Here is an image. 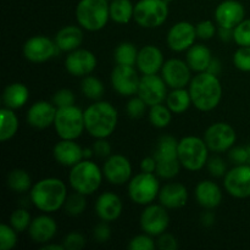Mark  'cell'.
<instances>
[{"label":"cell","mask_w":250,"mask_h":250,"mask_svg":"<svg viewBox=\"0 0 250 250\" xmlns=\"http://www.w3.org/2000/svg\"><path fill=\"white\" fill-rule=\"evenodd\" d=\"M29 198L32 204L39 211L51 214L63 208V204L67 199V188L65 183L59 178H43L32 186L29 190Z\"/></svg>","instance_id":"cell-1"},{"label":"cell","mask_w":250,"mask_h":250,"mask_svg":"<svg viewBox=\"0 0 250 250\" xmlns=\"http://www.w3.org/2000/svg\"><path fill=\"white\" fill-rule=\"evenodd\" d=\"M192 103L200 111H211L219 106L222 98V85L219 77L204 71L195 75L189 83Z\"/></svg>","instance_id":"cell-2"},{"label":"cell","mask_w":250,"mask_h":250,"mask_svg":"<svg viewBox=\"0 0 250 250\" xmlns=\"http://www.w3.org/2000/svg\"><path fill=\"white\" fill-rule=\"evenodd\" d=\"M117 121V110L109 102L98 100L84 110L85 131L97 139L111 136L116 128Z\"/></svg>","instance_id":"cell-3"},{"label":"cell","mask_w":250,"mask_h":250,"mask_svg":"<svg viewBox=\"0 0 250 250\" xmlns=\"http://www.w3.org/2000/svg\"><path fill=\"white\" fill-rule=\"evenodd\" d=\"M103 171L89 159H83L71 167L68 182L75 192L90 195L99 189L103 182Z\"/></svg>","instance_id":"cell-4"},{"label":"cell","mask_w":250,"mask_h":250,"mask_svg":"<svg viewBox=\"0 0 250 250\" xmlns=\"http://www.w3.org/2000/svg\"><path fill=\"white\" fill-rule=\"evenodd\" d=\"M109 0H80L76 6V20L82 28L98 32L110 20Z\"/></svg>","instance_id":"cell-5"},{"label":"cell","mask_w":250,"mask_h":250,"mask_svg":"<svg viewBox=\"0 0 250 250\" xmlns=\"http://www.w3.org/2000/svg\"><path fill=\"white\" fill-rule=\"evenodd\" d=\"M178 160L188 171H199L209 160V148L204 139L195 136H187L178 141Z\"/></svg>","instance_id":"cell-6"},{"label":"cell","mask_w":250,"mask_h":250,"mask_svg":"<svg viewBox=\"0 0 250 250\" xmlns=\"http://www.w3.org/2000/svg\"><path fill=\"white\" fill-rule=\"evenodd\" d=\"M53 126L61 139L76 141L82 136L83 131L85 129L84 111H82L76 105L60 107L56 111Z\"/></svg>","instance_id":"cell-7"},{"label":"cell","mask_w":250,"mask_h":250,"mask_svg":"<svg viewBox=\"0 0 250 250\" xmlns=\"http://www.w3.org/2000/svg\"><path fill=\"white\" fill-rule=\"evenodd\" d=\"M168 16V5L165 0H139L134 5L133 20L143 28H158Z\"/></svg>","instance_id":"cell-8"},{"label":"cell","mask_w":250,"mask_h":250,"mask_svg":"<svg viewBox=\"0 0 250 250\" xmlns=\"http://www.w3.org/2000/svg\"><path fill=\"white\" fill-rule=\"evenodd\" d=\"M160 183L155 173H141L131 178L128 182V195L138 205H149L159 197Z\"/></svg>","instance_id":"cell-9"},{"label":"cell","mask_w":250,"mask_h":250,"mask_svg":"<svg viewBox=\"0 0 250 250\" xmlns=\"http://www.w3.org/2000/svg\"><path fill=\"white\" fill-rule=\"evenodd\" d=\"M237 134L233 127L225 122H216L208 127L204 133V141L209 150L214 153H224L233 148Z\"/></svg>","instance_id":"cell-10"},{"label":"cell","mask_w":250,"mask_h":250,"mask_svg":"<svg viewBox=\"0 0 250 250\" xmlns=\"http://www.w3.org/2000/svg\"><path fill=\"white\" fill-rule=\"evenodd\" d=\"M224 186L229 195L238 199L250 197V164L236 165L225 175Z\"/></svg>","instance_id":"cell-11"},{"label":"cell","mask_w":250,"mask_h":250,"mask_svg":"<svg viewBox=\"0 0 250 250\" xmlns=\"http://www.w3.org/2000/svg\"><path fill=\"white\" fill-rule=\"evenodd\" d=\"M170 217H168L166 208L161 204H149L143 210L141 215V227L144 233L153 237H159L166 232Z\"/></svg>","instance_id":"cell-12"},{"label":"cell","mask_w":250,"mask_h":250,"mask_svg":"<svg viewBox=\"0 0 250 250\" xmlns=\"http://www.w3.org/2000/svg\"><path fill=\"white\" fill-rule=\"evenodd\" d=\"M141 77L134 66L116 65L111 72V84L115 92L122 97H133L138 93Z\"/></svg>","instance_id":"cell-13"},{"label":"cell","mask_w":250,"mask_h":250,"mask_svg":"<svg viewBox=\"0 0 250 250\" xmlns=\"http://www.w3.org/2000/svg\"><path fill=\"white\" fill-rule=\"evenodd\" d=\"M60 49L56 46L55 41L45 36H34L27 39L23 45V55L31 62L41 63L56 56Z\"/></svg>","instance_id":"cell-14"},{"label":"cell","mask_w":250,"mask_h":250,"mask_svg":"<svg viewBox=\"0 0 250 250\" xmlns=\"http://www.w3.org/2000/svg\"><path fill=\"white\" fill-rule=\"evenodd\" d=\"M137 94L146 103L148 106L163 104L167 98V84L161 76L143 75L139 82Z\"/></svg>","instance_id":"cell-15"},{"label":"cell","mask_w":250,"mask_h":250,"mask_svg":"<svg viewBox=\"0 0 250 250\" xmlns=\"http://www.w3.org/2000/svg\"><path fill=\"white\" fill-rule=\"evenodd\" d=\"M197 37L195 26H193L190 22L180 21L168 29L166 42L171 50L182 53L194 45Z\"/></svg>","instance_id":"cell-16"},{"label":"cell","mask_w":250,"mask_h":250,"mask_svg":"<svg viewBox=\"0 0 250 250\" xmlns=\"http://www.w3.org/2000/svg\"><path fill=\"white\" fill-rule=\"evenodd\" d=\"M192 70L186 61L181 59H170L165 61L161 68V77L164 78L167 87L186 88L192 81Z\"/></svg>","instance_id":"cell-17"},{"label":"cell","mask_w":250,"mask_h":250,"mask_svg":"<svg viewBox=\"0 0 250 250\" xmlns=\"http://www.w3.org/2000/svg\"><path fill=\"white\" fill-rule=\"evenodd\" d=\"M97 56L87 49H76L68 53L65 59V68L75 77H85L97 67Z\"/></svg>","instance_id":"cell-18"},{"label":"cell","mask_w":250,"mask_h":250,"mask_svg":"<svg viewBox=\"0 0 250 250\" xmlns=\"http://www.w3.org/2000/svg\"><path fill=\"white\" fill-rule=\"evenodd\" d=\"M103 173L106 178L107 182L115 186H122L129 182L132 176V165L131 161L121 154H114L106 158L104 166H103Z\"/></svg>","instance_id":"cell-19"},{"label":"cell","mask_w":250,"mask_h":250,"mask_svg":"<svg viewBox=\"0 0 250 250\" xmlns=\"http://www.w3.org/2000/svg\"><path fill=\"white\" fill-rule=\"evenodd\" d=\"M246 16V9L238 0H224L215 9V20L219 27L232 28L238 26Z\"/></svg>","instance_id":"cell-20"},{"label":"cell","mask_w":250,"mask_h":250,"mask_svg":"<svg viewBox=\"0 0 250 250\" xmlns=\"http://www.w3.org/2000/svg\"><path fill=\"white\" fill-rule=\"evenodd\" d=\"M56 111L58 107L54 104L46 100H39L32 104L27 111V122L29 126L37 129L48 128L49 126L54 125Z\"/></svg>","instance_id":"cell-21"},{"label":"cell","mask_w":250,"mask_h":250,"mask_svg":"<svg viewBox=\"0 0 250 250\" xmlns=\"http://www.w3.org/2000/svg\"><path fill=\"white\" fill-rule=\"evenodd\" d=\"M94 209L102 221L112 222L121 216L124 205L119 195L112 192H105L98 197Z\"/></svg>","instance_id":"cell-22"},{"label":"cell","mask_w":250,"mask_h":250,"mask_svg":"<svg viewBox=\"0 0 250 250\" xmlns=\"http://www.w3.org/2000/svg\"><path fill=\"white\" fill-rule=\"evenodd\" d=\"M164 63V54L158 46L144 45L138 51L136 65L143 75H155L163 68Z\"/></svg>","instance_id":"cell-23"},{"label":"cell","mask_w":250,"mask_h":250,"mask_svg":"<svg viewBox=\"0 0 250 250\" xmlns=\"http://www.w3.org/2000/svg\"><path fill=\"white\" fill-rule=\"evenodd\" d=\"M53 155L60 165L72 167L83 160V148L72 139H61L54 146Z\"/></svg>","instance_id":"cell-24"},{"label":"cell","mask_w":250,"mask_h":250,"mask_svg":"<svg viewBox=\"0 0 250 250\" xmlns=\"http://www.w3.org/2000/svg\"><path fill=\"white\" fill-rule=\"evenodd\" d=\"M58 225L53 217L41 215L32 220L28 227V233L32 241L38 244H46L55 237Z\"/></svg>","instance_id":"cell-25"},{"label":"cell","mask_w":250,"mask_h":250,"mask_svg":"<svg viewBox=\"0 0 250 250\" xmlns=\"http://www.w3.org/2000/svg\"><path fill=\"white\" fill-rule=\"evenodd\" d=\"M158 198L166 209H181L187 204L188 190L182 183L170 182L160 188Z\"/></svg>","instance_id":"cell-26"},{"label":"cell","mask_w":250,"mask_h":250,"mask_svg":"<svg viewBox=\"0 0 250 250\" xmlns=\"http://www.w3.org/2000/svg\"><path fill=\"white\" fill-rule=\"evenodd\" d=\"M195 198L200 207L207 210H212L219 207L222 202V192L219 185L212 181L204 180L195 187Z\"/></svg>","instance_id":"cell-27"},{"label":"cell","mask_w":250,"mask_h":250,"mask_svg":"<svg viewBox=\"0 0 250 250\" xmlns=\"http://www.w3.org/2000/svg\"><path fill=\"white\" fill-rule=\"evenodd\" d=\"M83 42L82 27L66 26L61 28L55 36V44L60 51L71 53L81 46Z\"/></svg>","instance_id":"cell-28"},{"label":"cell","mask_w":250,"mask_h":250,"mask_svg":"<svg viewBox=\"0 0 250 250\" xmlns=\"http://www.w3.org/2000/svg\"><path fill=\"white\" fill-rule=\"evenodd\" d=\"M212 60L211 50L204 44H194L187 50L186 62L194 72H204Z\"/></svg>","instance_id":"cell-29"},{"label":"cell","mask_w":250,"mask_h":250,"mask_svg":"<svg viewBox=\"0 0 250 250\" xmlns=\"http://www.w3.org/2000/svg\"><path fill=\"white\" fill-rule=\"evenodd\" d=\"M29 99V89L23 83H11L2 92V103L12 110L23 107Z\"/></svg>","instance_id":"cell-30"},{"label":"cell","mask_w":250,"mask_h":250,"mask_svg":"<svg viewBox=\"0 0 250 250\" xmlns=\"http://www.w3.org/2000/svg\"><path fill=\"white\" fill-rule=\"evenodd\" d=\"M177 146L178 142L176 141L175 137L168 136V134L161 136L158 141V146H156L155 153H154V158L156 159L158 163L178 160Z\"/></svg>","instance_id":"cell-31"},{"label":"cell","mask_w":250,"mask_h":250,"mask_svg":"<svg viewBox=\"0 0 250 250\" xmlns=\"http://www.w3.org/2000/svg\"><path fill=\"white\" fill-rule=\"evenodd\" d=\"M134 5L131 0H111L110 19L119 24H126L133 19Z\"/></svg>","instance_id":"cell-32"},{"label":"cell","mask_w":250,"mask_h":250,"mask_svg":"<svg viewBox=\"0 0 250 250\" xmlns=\"http://www.w3.org/2000/svg\"><path fill=\"white\" fill-rule=\"evenodd\" d=\"M192 104L189 90L185 88H176L172 92L168 93L166 98V105L173 114H183L189 109Z\"/></svg>","instance_id":"cell-33"},{"label":"cell","mask_w":250,"mask_h":250,"mask_svg":"<svg viewBox=\"0 0 250 250\" xmlns=\"http://www.w3.org/2000/svg\"><path fill=\"white\" fill-rule=\"evenodd\" d=\"M1 124H0V141L6 142L11 139L19 129V119L14 110L4 106L0 110Z\"/></svg>","instance_id":"cell-34"},{"label":"cell","mask_w":250,"mask_h":250,"mask_svg":"<svg viewBox=\"0 0 250 250\" xmlns=\"http://www.w3.org/2000/svg\"><path fill=\"white\" fill-rule=\"evenodd\" d=\"M7 186L10 189H12L16 193H26L31 190L32 188V180L31 176L27 171L22 168H15L7 175Z\"/></svg>","instance_id":"cell-35"},{"label":"cell","mask_w":250,"mask_h":250,"mask_svg":"<svg viewBox=\"0 0 250 250\" xmlns=\"http://www.w3.org/2000/svg\"><path fill=\"white\" fill-rule=\"evenodd\" d=\"M137 46L131 42H122L115 49L114 59L117 65H126V66H136L137 56H138Z\"/></svg>","instance_id":"cell-36"},{"label":"cell","mask_w":250,"mask_h":250,"mask_svg":"<svg viewBox=\"0 0 250 250\" xmlns=\"http://www.w3.org/2000/svg\"><path fill=\"white\" fill-rule=\"evenodd\" d=\"M172 120V111L167 107V105L156 104L150 106L149 111V121L156 128H165L170 125Z\"/></svg>","instance_id":"cell-37"},{"label":"cell","mask_w":250,"mask_h":250,"mask_svg":"<svg viewBox=\"0 0 250 250\" xmlns=\"http://www.w3.org/2000/svg\"><path fill=\"white\" fill-rule=\"evenodd\" d=\"M81 89H82L84 97L92 100H99L105 92L104 84H103L102 81L99 78L94 77V76L89 75L83 78Z\"/></svg>","instance_id":"cell-38"},{"label":"cell","mask_w":250,"mask_h":250,"mask_svg":"<svg viewBox=\"0 0 250 250\" xmlns=\"http://www.w3.org/2000/svg\"><path fill=\"white\" fill-rule=\"evenodd\" d=\"M87 208V200H85V195L81 194V193L75 192L73 194L67 195L65 204H63V210L70 216H78V215L83 214Z\"/></svg>","instance_id":"cell-39"},{"label":"cell","mask_w":250,"mask_h":250,"mask_svg":"<svg viewBox=\"0 0 250 250\" xmlns=\"http://www.w3.org/2000/svg\"><path fill=\"white\" fill-rule=\"evenodd\" d=\"M31 222V214L26 209H21V208L12 211L11 216H10V225L14 227L17 233H21V232L28 229Z\"/></svg>","instance_id":"cell-40"},{"label":"cell","mask_w":250,"mask_h":250,"mask_svg":"<svg viewBox=\"0 0 250 250\" xmlns=\"http://www.w3.org/2000/svg\"><path fill=\"white\" fill-rule=\"evenodd\" d=\"M17 244V232L11 225L2 224L0 226V249L10 250Z\"/></svg>","instance_id":"cell-41"},{"label":"cell","mask_w":250,"mask_h":250,"mask_svg":"<svg viewBox=\"0 0 250 250\" xmlns=\"http://www.w3.org/2000/svg\"><path fill=\"white\" fill-rule=\"evenodd\" d=\"M180 160L175 161H163V163H158L156 166V175L164 180H172L176 176L180 173L181 168Z\"/></svg>","instance_id":"cell-42"},{"label":"cell","mask_w":250,"mask_h":250,"mask_svg":"<svg viewBox=\"0 0 250 250\" xmlns=\"http://www.w3.org/2000/svg\"><path fill=\"white\" fill-rule=\"evenodd\" d=\"M233 41L239 46H250V19H244L234 27Z\"/></svg>","instance_id":"cell-43"},{"label":"cell","mask_w":250,"mask_h":250,"mask_svg":"<svg viewBox=\"0 0 250 250\" xmlns=\"http://www.w3.org/2000/svg\"><path fill=\"white\" fill-rule=\"evenodd\" d=\"M233 63L239 71L250 72V46H239L233 54Z\"/></svg>","instance_id":"cell-44"},{"label":"cell","mask_w":250,"mask_h":250,"mask_svg":"<svg viewBox=\"0 0 250 250\" xmlns=\"http://www.w3.org/2000/svg\"><path fill=\"white\" fill-rule=\"evenodd\" d=\"M156 247L153 236L148 233L138 234L133 237L128 243V249L131 250H154Z\"/></svg>","instance_id":"cell-45"},{"label":"cell","mask_w":250,"mask_h":250,"mask_svg":"<svg viewBox=\"0 0 250 250\" xmlns=\"http://www.w3.org/2000/svg\"><path fill=\"white\" fill-rule=\"evenodd\" d=\"M146 106H148L146 103L138 95V97L129 99V102L126 105V111L128 116L132 117V119H141L146 114Z\"/></svg>","instance_id":"cell-46"},{"label":"cell","mask_w":250,"mask_h":250,"mask_svg":"<svg viewBox=\"0 0 250 250\" xmlns=\"http://www.w3.org/2000/svg\"><path fill=\"white\" fill-rule=\"evenodd\" d=\"M75 102H76V97L75 94H73L72 90L70 89L58 90L53 97V104L55 105L58 109L75 105Z\"/></svg>","instance_id":"cell-47"},{"label":"cell","mask_w":250,"mask_h":250,"mask_svg":"<svg viewBox=\"0 0 250 250\" xmlns=\"http://www.w3.org/2000/svg\"><path fill=\"white\" fill-rule=\"evenodd\" d=\"M207 166L212 177H224L227 172L226 164H225L224 159H221L220 156H211V158H209Z\"/></svg>","instance_id":"cell-48"},{"label":"cell","mask_w":250,"mask_h":250,"mask_svg":"<svg viewBox=\"0 0 250 250\" xmlns=\"http://www.w3.org/2000/svg\"><path fill=\"white\" fill-rule=\"evenodd\" d=\"M62 244L66 250H81L85 246V238L80 232H71L63 238Z\"/></svg>","instance_id":"cell-49"},{"label":"cell","mask_w":250,"mask_h":250,"mask_svg":"<svg viewBox=\"0 0 250 250\" xmlns=\"http://www.w3.org/2000/svg\"><path fill=\"white\" fill-rule=\"evenodd\" d=\"M195 31H197L198 38L203 39V41H209L216 33V26L210 20H205V21H200L195 26Z\"/></svg>","instance_id":"cell-50"},{"label":"cell","mask_w":250,"mask_h":250,"mask_svg":"<svg viewBox=\"0 0 250 250\" xmlns=\"http://www.w3.org/2000/svg\"><path fill=\"white\" fill-rule=\"evenodd\" d=\"M107 224H109V222L103 221L94 227L93 236H94V239L98 243H105V242L109 241L110 237H111V229H110V226Z\"/></svg>","instance_id":"cell-51"},{"label":"cell","mask_w":250,"mask_h":250,"mask_svg":"<svg viewBox=\"0 0 250 250\" xmlns=\"http://www.w3.org/2000/svg\"><path fill=\"white\" fill-rule=\"evenodd\" d=\"M231 161H233L236 165L242 164H249V154L247 150V146H236V148L229 149V154Z\"/></svg>","instance_id":"cell-52"},{"label":"cell","mask_w":250,"mask_h":250,"mask_svg":"<svg viewBox=\"0 0 250 250\" xmlns=\"http://www.w3.org/2000/svg\"><path fill=\"white\" fill-rule=\"evenodd\" d=\"M156 246H158V248L161 250H176L178 248V243L176 237L170 233H166V232H164L163 234L159 236Z\"/></svg>","instance_id":"cell-53"},{"label":"cell","mask_w":250,"mask_h":250,"mask_svg":"<svg viewBox=\"0 0 250 250\" xmlns=\"http://www.w3.org/2000/svg\"><path fill=\"white\" fill-rule=\"evenodd\" d=\"M93 151L99 158H109L111 155V146L106 138H98L93 144Z\"/></svg>","instance_id":"cell-54"},{"label":"cell","mask_w":250,"mask_h":250,"mask_svg":"<svg viewBox=\"0 0 250 250\" xmlns=\"http://www.w3.org/2000/svg\"><path fill=\"white\" fill-rule=\"evenodd\" d=\"M156 166H158L156 159L154 156H146L142 160L141 170L146 173H156Z\"/></svg>","instance_id":"cell-55"},{"label":"cell","mask_w":250,"mask_h":250,"mask_svg":"<svg viewBox=\"0 0 250 250\" xmlns=\"http://www.w3.org/2000/svg\"><path fill=\"white\" fill-rule=\"evenodd\" d=\"M221 70H222V66H221V62H220V60L217 58H212L211 62H210L209 67H208V72L212 73V75L215 76H219L220 73H221Z\"/></svg>","instance_id":"cell-56"},{"label":"cell","mask_w":250,"mask_h":250,"mask_svg":"<svg viewBox=\"0 0 250 250\" xmlns=\"http://www.w3.org/2000/svg\"><path fill=\"white\" fill-rule=\"evenodd\" d=\"M200 221H202L203 226H205V227L212 226V225L215 224V215L212 214L210 210H208V211H205L204 214L202 215V219H200Z\"/></svg>","instance_id":"cell-57"},{"label":"cell","mask_w":250,"mask_h":250,"mask_svg":"<svg viewBox=\"0 0 250 250\" xmlns=\"http://www.w3.org/2000/svg\"><path fill=\"white\" fill-rule=\"evenodd\" d=\"M219 36L221 41L229 42L233 39V29L232 28H225V27H220L219 28Z\"/></svg>","instance_id":"cell-58"},{"label":"cell","mask_w":250,"mask_h":250,"mask_svg":"<svg viewBox=\"0 0 250 250\" xmlns=\"http://www.w3.org/2000/svg\"><path fill=\"white\" fill-rule=\"evenodd\" d=\"M42 249L43 250H66L65 247H63V244H44L43 247H42Z\"/></svg>","instance_id":"cell-59"},{"label":"cell","mask_w":250,"mask_h":250,"mask_svg":"<svg viewBox=\"0 0 250 250\" xmlns=\"http://www.w3.org/2000/svg\"><path fill=\"white\" fill-rule=\"evenodd\" d=\"M93 154H94L93 148L92 149H89V148L83 149V159H90L93 156Z\"/></svg>","instance_id":"cell-60"},{"label":"cell","mask_w":250,"mask_h":250,"mask_svg":"<svg viewBox=\"0 0 250 250\" xmlns=\"http://www.w3.org/2000/svg\"><path fill=\"white\" fill-rule=\"evenodd\" d=\"M247 150H248V154H249V164H250V144L247 146Z\"/></svg>","instance_id":"cell-61"},{"label":"cell","mask_w":250,"mask_h":250,"mask_svg":"<svg viewBox=\"0 0 250 250\" xmlns=\"http://www.w3.org/2000/svg\"><path fill=\"white\" fill-rule=\"evenodd\" d=\"M165 1H167V2H170V1H172V0H165Z\"/></svg>","instance_id":"cell-62"}]
</instances>
